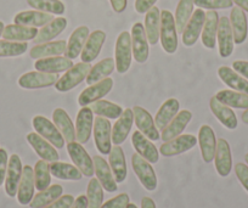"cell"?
I'll return each mask as SVG.
<instances>
[{"label": "cell", "mask_w": 248, "mask_h": 208, "mask_svg": "<svg viewBox=\"0 0 248 208\" xmlns=\"http://www.w3.org/2000/svg\"><path fill=\"white\" fill-rule=\"evenodd\" d=\"M161 45L167 54H174L178 49V31L173 14L168 10L161 13V30H159Z\"/></svg>", "instance_id": "6da1fadb"}, {"label": "cell", "mask_w": 248, "mask_h": 208, "mask_svg": "<svg viewBox=\"0 0 248 208\" xmlns=\"http://www.w3.org/2000/svg\"><path fill=\"white\" fill-rule=\"evenodd\" d=\"M133 49H132V35L129 32H122L118 35L114 48V62H116L117 72L123 75L128 72L132 66Z\"/></svg>", "instance_id": "7a4b0ae2"}, {"label": "cell", "mask_w": 248, "mask_h": 208, "mask_svg": "<svg viewBox=\"0 0 248 208\" xmlns=\"http://www.w3.org/2000/svg\"><path fill=\"white\" fill-rule=\"evenodd\" d=\"M92 67L93 66L89 62H79L77 64H73L65 75L62 76L61 78H59V80L55 84L57 92L66 93L75 89L83 80H85Z\"/></svg>", "instance_id": "3957f363"}, {"label": "cell", "mask_w": 248, "mask_h": 208, "mask_svg": "<svg viewBox=\"0 0 248 208\" xmlns=\"http://www.w3.org/2000/svg\"><path fill=\"white\" fill-rule=\"evenodd\" d=\"M33 128L35 129V133L39 134L40 136L47 140L50 144L56 149H63L65 146V139L60 133L55 123H52L50 119L44 116H35L32 121Z\"/></svg>", "instance_id": "277c9868"}, {"label": "cell", "mask_w": 248, "mask_h": 208, "mask_svg": "<svg viewBox=\"0 0 248 208\" xmlns=\"http://www.w3.org/2000/svg\"><path fill=\"white\" fill-rule=\"evenodd\" d=\"M133 171L137 174L138 179L141 185L147 191H155L157 189V176L154 167L149 161L140 156L139 154H134L132 156Z\"/></svg>", "instance_id": "5b68a950"}, {"label": "cell", "mask_w": 248, "mask_h": 208, "mask_svg": "<svg viewBox=\"0 0 248 208\" xmlns=\"http://www.w3.org/2000/svg\"><path fill=\"white\" fill-rule=\"evenodd\" d=\"M94 140L101 155H108L112 149V127L108 119L97 116L94 122Z\"/></svg>", "instance_id": "8992f818"}, {"label": "cell", "mask_w": 248, "mask_h": 208, "mask_svg": "<svg viewBox=\"0 0 248 208\" xmlns=\"http://www.w3.org/2000/svg\"><path fill=\"white\" fill-rule=\"evenodd\" d=\"M196 144V136L191 135V134H181V135L162 144L161 147H159V154L163 155L164 157L178 156V155H181L184 152H187L194 149Z\"/></svg>", "instance_id": "52a82bcc"}, {"label": "cell", "mask_w": 248, "mask_h": 208, "mask_svg": "<svg viewBox=\"0 0 248 208\" xmlns=\"http://www.w3.org/2000/svg\"><path fill=\"white\" fill-rule=\"evenodd\" d=\"M57 80H59V75L33 71V72H27L18 78V85L23 89L34 90L51 87L56 84Z\"/></svg>", "instance_id": "ba28073f"}, {"label": "cell", "mask_w": 248, "mask_h": 208, "mask_svg": "<svg viewBox=\"0 0 248 208\" xmlns=\"http://www.w3.org/2000/svg\"><path fill=\"white\" fill-rule=\"evenodd\" d=\"M67 151L70 155L71 160L75 163V166L82 172L83 176H93L95 173L94 168V161H93L92 157L89 156L87 151H85L84 147L82 146V144L77 142L68 143L67 145Z\"/></svg>", "instance_id": "9c48e42d"}, {"label": "cell", "mask_w": 248, "mask_h": 208, "mask_svg": "<svg viewBox=\"0 0 248 208\" xmlns=\"http://www.w3.org/2000/svg\"><path fill=\"white\" fill-rule=\"evenodd\" d=\"M132 49L135 61L145 64L149 59V40L145 33L144 25L140 22L134 23L132 27Z\"/></svg>", "instance_id": "30bf717a"}, {"label": "cell", "mask_w": 248, "mask_h": 208, "mask_svg": "<svg viewBox=\"0 0 248 208\" xmlns=\"http://www.w3.org/2000/svg\"><path fill=\"white\" fill-rule=\"evenodd\" d=\"M113 88V80L112 78H105L95 84L89 85L85 90L80 93L78 97V104L82 107L92 105L93 102L99 101L102 97L106 96Z\"/></svg>", "instance_id": "8fae6325"}, {"label": "cell", "mask_w": 248, "mask_h": 208, "mask_svg": "<svg viewBox=\"0 0 248 208\" xmlns=\"http://www.w3.org/2000/svg\"><path fill=\"white\" fill-rule=\"evenodd\" d=\"M204 21H206V13L203 9H197L194 11L191 18L183 31V43L185 47H192L196 44L203 30Z\"/></svg>", "instance_id": "7c38bea8"}, {"label": "cell", "mask_w": 248, "mask_h": 208, "mask_svg": "<svg viewBox=\"0 0 248 208\" xmlns=\"http://www.w3.org/2000/svg\"><path fill=\"white\" fill-rule=\"evenodd\" d=\"M133 113H134V121L138 129L147 139H150L151 142H157V140L161 139L159 130L157 129L156 124H155V119L152 118V116L147 110H145L141 106H134Z\"/></svg>", "instance_id": "4fadbf2b"}, {"label": "cell", "mask_w": 248, "mask_h": 208, "mask_svg": "<svg viewBox=\"0 0 248 208\" xmlns=\"http://www.w3.org/2000/svg\"><path fill=\"white\" fill-rule=\"evenodd\" d=\"M94 128V112L88 106L82 107L76 119V142L87 144Z\"/></svg>", "instance_id": "5bb4252c"}, {"label": "cell", "mask_w": 248, "mask_h": 208, "mask_svg": "<svg viewBox=\"0 0 248 208\" xmlns=\"http://www.w3.org/2000/svg\"><path fill=\"white\" fill-rule=\"evenodd\" d=\"M23 166L18 155L14 154L9 157L8 171L5 176V192L9 197H15L17 195L18 184L22 176Z\"/></svg>", "instance_id": "9a60e30c"}, {"label": "cell", "mask_w": 248, "mask_h": 208, "mask_svg": "<svg viewBox=\"0 0 248 208\" xmlns=\"http://www.w3.org/2000/svg\"><path fill=\"white\" fill-rule=\"evenodd\" d=\"M214 164L217 173L223 178H226L232 169V155L229 143L225 139L220 138L217 140V150L214 155Z\"/></svg>", "instance_id": "2e32d148"}, {"label": "cell", "mask_w": 248, "mask_h": 208, "mask_svg": "<svg viewBox=\"0 0 248 208\" xmlns=\"http://www.w3.org/2000/svg\"><path fill=\"white\" fill-rule=\"evenodd\" d=\"M217 40H218L219 47V55L224 59L230 56L233 51V34L231 30L230 20L225 16L219 18L218 25V33H217Z\"/></svg>", "instance_id": "e0dca14e"}, {"label": "cell", "mask_w": 248, "mask_h": 208, "mask_svg": "<svg viewBox=\"0 0 248 208\" xmlns=\"http://www.w3.org/2000/svg\"><path fill=\"white\" fill-rule=\"evenodd\" d=\"M132 144L137 154L144 157L150 163H157L159 159V151L155 146L154 143L147 139L140 130H135L132 135Z\"/></svg>", "instance_id": "ac0fdd59"}, {"label": "cell", "mask_w": 248, "mask_h": 208, "mask_svg": "<svg viewBox=\"0 0 248 208\" xmlns=\"http://www.w3.org/2000/svg\"><path fill=\"white\" fill-rule=\"evenodd\" d=\"M35 183H34V171L31 166H25L22 171L20 184L17 189V201L20 205L27 206L34 197Z\"/></svg>", "instance_id": "d6986e66"}, {"label": "cell", "mask_w": 248, "mask_h": 208, "mask_svg": "<svg viewBox=\"0 0 248 208\" xmlns=\"http://www.w3.org/2000/svg\"><path fill=\"white\" fill-rule=\"evenodd\" d=\"M27 142L30 143V145L35 151V154L42 160L50 162V163L55 161H59L60 155L56 151V147L52 146L47 140H45L38 133L27 134Z\"/></svg>", "instance_id": "ffe728a7"}, {"label": "cell", "mask_w": 248, "mask_h": 208, "mask_svg": "<svg viewBox=\"0 0 248 208\" xmlns=\"http://www.w3.org/2000/svg\"><path fill=\"white\" fill-rule=\"evenodd\" d=\"M73 66V61L66 56H52L39 59L34 62V68L39 72L54 73L59 75L61 72H67Z\"/></svg>", "instance_id": "44dd1931"}, {"label": "cell", "mask_w": 248, "mask_h": 208, "mask_svg": "<svg viewBox=\"0 0 248 208\" xmlns=\"http://www.w3.org/2000/svg\"><path fill=\"white\" fill-rule=\"evenodd\" d=\"M197 142L200 144V149H201V155L203 161L206 163H211L214 160V155H216L217 150V138L213 129L209 126H207V124L202 126L199 130Z\"/></svg>", "instance_id": "7402d4cb"}, {"label": "cell", "mask_w": 248, "mask_h": 208, "mask_svg": "<svg viewBox=\"0 0 248 208\" xmlns=\"http://www.w3.org/2000/svg\"><path fill=\"white\" fill-rule=\"evenodd\" d=\"M192 119V113L189 110H181L178 112L175 117L170 121V123L162 130L161 139L164 143L169 142L171 139L176 138V136L181 135L187 124Z\"/></svg>", "instance_id": "603a6c76"}, {"label": "cell", "mask_w": 248, "mask_h": 208, "mask_svg": "<svg viewBox=\"0 0 248 208\" xmlns=\"http://www.w3.org/2000/svg\"><path fill=\"white\" fill-rule=\"evenodd\" d=\"M133 123H134L133 109H125L112 128V143L114 145H121L122 143L125 142V139L132 130Z\"/></svg>", "instance_id": "cb8c5ba5"}, {"label": "cell", "mask_w": 248, "mask_h": 208, "mask_svg": "<svg viewBox=\"0 0 248 208\" xmlns=\"http://www.w3.org/2000/svg\"><path fill=\"white\" fill-rule=\"evenodd\" d=\"M230 25L233 34L235 44H242L246 42L248 35V23L245 11L238 6H233L230 14Z\"/></svg>", "instance_id": "d4e9b609"}, {"label": "cell", "mask_w": 248, "mask_h": 208, "mask_svg": "<svg viewBox=\"0 0 248 208\" xmlns=\"http://www.w3.org/2000/svg\"><path fill=\"white\" fill-rule=\"evenodd\" d=\"M94 161V168L95 174H96V179L100 181L102 188L107 191V192H114L117 191L118 186H117V181L114 179L113 173L111 171L109 164L105 161L104 157L95 156L93 159Z\"/></svg>", "instance_id": "484cf974"}, {"label": "cell", "mask_w": 248, "mask_h": 208, "mask_svg": "<svg viewBox=\"0 0 248 208\" xmlns=\"http://www.w3.org/2000/svg\"><path fill=\"white\" fill-rule=\"evenodd\" d=\"M106 40V33L104 31H94L89 34L87 42H85L84 48L80 54V59L83 62H92L99 56L100 51H101L102 47Z\"/></svg>", "instance_id": "4316f807"}, {"label": "cell", "mask_w": 248, "mask_h": 208, "mask_svg": "<svg viewBox=\"0 0 248 208\" xmlns=\"http://www.w3.org/2000/svg\"><path fill=\"white\" fill-rule=\"evenodd\" d=\"M209 107H211L212 112H213L214 116L217 117V119H218L225 128L230 129V130H233V129L237 128V117H236L235 112L231 110V107L221 104L216 96L212 97L211 101H209Z\"/></svg>", "instance_id": "83f0119b"}, {"label": "cell", "mask_w": 248, "mask_h": 208, "mask_svg": "<svg viewBox=\"0 0 248 208\" xmlns=\"http://www.w3.org/2000/svg\"><path fill=\"white\" fill-rule=\"evenodd\" d=\"M54 20V15L38 10L21 11L14 17V22L16 25L28 26V27H43Z\"/></svg>", "instance_id": "f1b7e54d"}, {"label": "cell", "mask_w": 248, "mask_h": 208, "mask_svg": "<svg viewBox=\"0 0 248 208\" xmlns=\"http://www.w3.org/2000/svg\"><path fill=\"white\" fill-rule=\"evenodd\" d=\"M89 34V28L87 26H80V27L76 28L72 34H71L70 39H68L65 56L71 60L77 59L82 54V50L84 48Z\"/></svg>", "instance_id": "f546056e"}, {"label": "cell", "mask_w": 248, "mask_h": 208, "mask_svg": "<svg viewBox=\"0 0 248 208\" xmlns=\"http://www.w3.org/2000/svg\"><path fill=\"white\" fill-rule=\"evenodd\" d=\"M108 156V164L111 167L114 179H116L117 183H123L127 179L128 174L127 162H125L123 149L119 145H116L111 149Z\"/></svg>", "instance_id": "4dcf8cb0"}, {"label": "cell", "mask_w": 248, "mask_h": 208, "mask_svg": "<svg viewBox=\"0 0 248 208\" xmlns=\"http://www.w3.org/2000/svg\"><path fill=\"white\" fill-rule=\"evenodd\" d=\"M66 48H67V43L65 40L43 43V44H37L31 49L30 56L34 60L52 56H61L62 54H65Z\"/></svg>", "instance_id": "1f68e13d"}, {"label": "cell", "mask_w": 248, "mask_h": 208, "mask_svg": "<svg viewBox=\"0 0 248 208\" xmlns=\"http://www.w3.org/2000/svg\"><path fill=\"white\" fill-rule=\"evenodd\" d=\"M218 76L224 84L228 85L230 89L236 92L245 93L248 95V80L238 75L235 69L228 66H221L218 68Z\"/></svg>", "instance_id": "d6a6232c"}, {"label": "cell", "mask_w": 248, "mask_h": 208, "mask_svg": "<svg viewBox=\"0 0 248 208\" xmlns=\"http://www.w3.org/2000/svg\"><path fill=\"white\" fill-rule=\"evenodd\" d=\"M67 27V20L65 17H56L49 22L47 25L43 26L42 30L38 31L37 37L34 38L35 44H43V43L51 42L52 39L61 34Z\"/></svg>", "instance_id": "836d02e7"}, {"label": "cell", "mask_w": 248, "mask_h": 208, "mask_svg": "<svg viewBox=\"0 0 248 208\" xmlns=\"http://www.w3.org/2000/svg\"><path fill=\"white\" fill-rule=\"evenodd\" d=\"M219 15L216 10H209L206 13L203 30H202V44L207 49H214L217 43V33H218Z\"/></svg>", "instance_id": "e575fe53"}, {"label": "cell", "mask_w": 248, "mask_h": 208, "mask_svg": "<svg viewBox=\"0 0 248 208\" xmlns=\"http://www.w3.org/2000/svg\"><path fill=\"white\" fill-rule=\"evenodd\" d=\"M37 34V28L14 23V25L5 26L3 38L5 40H11V42H28V40H34Z\"/></svg>", "instance_id": "d590c367"}, {"label": "cell", "mask_w": 248, "mask_h": 208, "mask_svg": "<svg viewBox=\"0 0 248 208\" xmlns=\"http://www.w3.org/2000/svg\"><path fill=\"white\" fill-rule=\"evenodd\" d=\"M179 109H180V104L176 99L171 97L168 99L166 102H163L159 110L157 111L156 116H155V124H156L158 130H163L171 119L178 114Z\"/></svg>", "instance_id": "8d00e7d4"}, {"label": "cell", "mask_w": 248, "mask_h": 208, "mask_svg": "<svg viewBox=\"0 0 248 208\" xmlns=\"http://www.w3.org/2000/svg\"><path fill=\"white\" fill-rule=\"evenodd\" d=\"M52 119H54L55 126L62 134L65 142L72 143L76 142V128L71 121L70 116L63 109H56L52 112Z\"/></svg>", "instance_id": "74e56055"}, {"label": "cell", "mask_w": 248, "mask_h": 208, "mask_svg": "<svg viewBox=\"0 0 248 208\" xmlns=\"http://www.w3.org/2000/svg\"><path fill=\"white\" fill-rule=\"evenodd\" d=\"M145 33L147 40L151 45H156L159 40V30H161V11L154 6L150 9L145 16Z\"/></svg>", "instance_id": "f35d334b"}, {"label": "cell", "mask_w": 248, "mask_h": 208, "mask_svg": "<svg viewBox=\"0 0 248 208\" xmlns=\"http://www.w3.org/2000/svg\"><path fill=\"white\" fill-rule=\"evenodd\" d=\"M114 68H116V62H114V60L112 57H107V59L101 60L95 66L92 67L89 75L85 78V82L89 85L95 84V83L108 77L113 72Z\"/></svg>", "instance_id": "ab89813d"}, {"label": "cell", "mask_w": 248, "mask_h": 208, "mask_svg": "<svg viewBox=\"0 0 248 208\" xmlns=\"http://www.w3.org/2000/svg\"><path fill=\"white\" fill-rule=\"evenodd\" d=\"M50 172L51 176L61 180H75L78 181L83 178V174L76 166L65 162L55 161L50 163Z\"/></svg>", "instance_id": "60d3db41"}, {"label": "cell", "mask_w": 248, "mask_h": 208, "mask_svg": "<svg viewBox=\"0 0 248 208\" xmlns=\"http://www.w3.org/2000/svg\"><path fill=\"white\" fill-rule=\"evenodd\" d=\"M216 97L221 104L226 105L231 109H248V95L245 93L236 92V90H220L217 93Z\"/></svg>", "instance_id": "b9f144b4"}, {"label": "cell", "mask_w": 248, "mask_h": 208, "mask_svg": "<svg viewBox=\"0 0 248 208\" xmlns=\"http://www.w3.org/2000/svg\"><path fill=\"white\" fill-rule=\"evenodd\" d=\"M63 192V188L59 184H54V185H50L49 188L45 189V190L39 191L37 195H34L33 200L31 201L30 207L31 208H44L46 206H49L50 203H52L54 201H56L60 196Z\"/></svg>", "instance_id": "7bdbcfd3"}, {"label": "cell", "mask_w": 248, "mask_h": 208, "mask_svg": "<svg viewBox=\"0 0 248 208\" xmlns=\"http://www.w3.org/2000/svg\"><path fill=\"white\" fill-rule=\"evenodd\" d=\"M194 0H180L179 1L178 6H176L175 16H174L178 33H183L184 28L187 25L192 14H194Z\"/></svg>", "instance_id": "ee69618b"}, {"label": "cell", "mask_w": 248, "mask_h": 208, "mask_svg": "<svg viewBox=\"0 0 248 208\" xmlns=\"http://www.w3.org/2000/svg\"><path fill=\"white\" fill-rule=\"evenodd\" d=\"M92 111L97 116L105 117L108 119H117L123 113V109L114 102L107 101V100H99L92 104Z\"/></svg>", "instance_id": "f6af8a7d"}, {"label": "cell", "mask_w": 248, "mask_h": 208, "mask_svg": "<svg viewBox=\"0 0 248 208\" xmlns=\"http://www.w3.org/2000/svg\"><path fill=\"white\" fill-rule=\"evenodd\" d=\"M34 183L35 189L38 191H43L47 189L51 184V172H50V164L44 160H39L35 163L34 168Z\"/></svg>", "instance_id": "bcb514c9"}, {"label": "cell", "mask_w": 248, "mask_h": 208, "mask_svg": "<svg viewBox=\"0 0 248 208\" xmlns=\"http://www.w3.org/2000/svg\"><path fill=\"white\" fill-rule=\"evenodd\" d=\"M27 4L34 10L51 15H63L66 11L65 4L61 0H27Z\"/></svg>", "instance_id": "7dc6e473"}, {"label": "cell", "mask_w": 248, "mask_h": 208, "mask_svg": "<svg viewBox=\"0 0 248 208\" xmlns=\"http://www.w3.org/2000/svg\"><path fill=\"white\" fill-rule=\"evenodd\" d=\"M88 208H101L104 202V188L96 178L90 179L87 189Z\"/></svg>", "instance_id": "c3c4849f"}, {"label": "cell", "mask_w": 248, "mask_h": 208, "mask_svg": "<svg viewBox=\"0 0 248 208\" xmlns=\"http://www.w3.org/2000/svg\"><path fill=\"white\" fill-rule=\"evenodd\" d=\"M28 49L27 42L0 40V57H16L25 54Z\"/></svg>", "instance_id": "681fc988"}, {"label": "cell", "mask_w": 248, "mask_h": 208, "mask_svg": "<svg viewBox=\"0 0 248 208\" xmlns=\"http://www.w3.org/2000/svg\"><path fill=\"white\" fill-rule=\"evenodd\" d=\"M194 4L200 9H208V10L229 9L233 5L232 0H194Z\"/></svg>", "instance_id": "f907efd6"}, {"label": "cell", "mask_w": 248, "mask_h": 208, "mask_svg": "<svg viewBox=\"0 0 248 208\" xmlns=\"http://www.w3.org/2000/svg\"><path fill=\"white\" fill-rule=\"evenodd\" d=\"M129 200L130 198L128 193H119L116 197L102 203L101 208H127V206L129 205Z\"/></svg>", "instance_id": "816d5d0a"}, {"label": "cell", "mask_w": 248, "mask_h": 208, "mask_svg": "<svg viewBox=\"0 0 248 208\" xmlns=\"http://www.w3.org/2000/svg\"><path fill=\"white\" fill-rule=\"evenodd\" d=\"M235 174L237 176L238 181L242 184L245 190L248 192V166L245 163H236Z\"/></svg>", "instance_id": "f5cc1de1"}, {"label": "cell", "mask_w": 248, "mask_h": 208, "mask_svg": "<svg viewBox=\"0 0 248 208\" xmlns=\"http://www.w3.org/2000/svg\"><path fill=\"white\" fill-rule=\"evenodd\" d=\"M76 198L72 195H61L56 201L44 208H71Z\"/></svg>", "instance_id": "db71d44e"}, {"label": "cell", "mask_w": 248, "mask_h": 208, "mask_svg": "<svg viewBox=\"0 0 248 208\" xmlns=\"http://www.w3.org/2000/svg\"><path fill=\"white\" fill-rule=\"evenodd\" d=\"M9 156L5 149H0V186L5 183L6 171H8Z\"/></svg>", "instance_id": "11a10c76"}, {"label": "cell", "mask_w": 248, "mask_h": 208, "mask_svg": "<svg viewBox=\"0 0 248 208\" xmlns=\"http://www.w3.org/2000/svg\"><path fill=\"white\" fill-rule=\"evenodd\" d=\"M157 0H135V10L139 14H146L151 8H154Z\"/></svg>", "instance_id": "9f6ffc18"}, {"label": "cell", "mask_w": 248, "mask_h": 208, "mask_svg": "<svg viewBox=\"0 0 248 208\" xmlns=\"http://www.w3.org/2000/svg\"><path fill=\"white\" fill-rule=\"evenodd\" d=\"M232 68L235 69L238 75H241L243 78H246L248 80V61H245V60H236L232 64Z\"/></svg>", "instance_id": "6f0895ef"}, {"label": "cell", "mask_w": 248, "mask_h": 208, "mask_svg": "<svg viewBox=\"0 0 248 208\" xmlns=\"http://www.w3.org/2000/svg\"><path fill=\"white\" fill-rule=\"evenodd\" d=\"M109 3H111L112 9L114 10V13L121 14L123 13L125 9H127V0H109Z\"/></svg>", "instance_id": "680465c9"}, {"label": "cell", "mask_w": 248, "mask_h": 208, "mask_svg": "<svg viewBox=\"0 0 248 208\" xmlns=\"http://www.w3.org/2000/svg\"><path fill=\"white\" fill-rule=\"evenodd\" d=\"M71 208H88V198L85 195H79L73 202Z\"/></svg>", "instance_id": "91938a15"}, {"label": "cell", "mask_w": 248, "mask_h": 208, "mask_svg": "<svg viewBox=\"0 0 248 208\" xmlns=\"http://www.w3.org/2000/svg\"><path fill=\"white\" fill-rule=\"evenodd\" d=\"M141 208H156V203L151 197H142Z\"/></svg>", "instance_id": "94428289"}, {"label": "cell", "mask_w": 248, "mask_h": 208, "mask_svg": "<svg viewBox=\"0 0 248 208\" xmlns=\"http://www.w3.org/2000/svg\"><path fill=\"white\" fill-rule=\"evenodd\" d=\"M232 3L236 4V6L242 9L243 11L248 13V0H232Z\"/></svg>", "instance_id": "6125c7cd"}, {"label": "cell", "mask_w": 248, "mask_h": 208, "mask_svg": "<svg viewBox=\"0 0 248 208\" xmlns=\"http://www.w3.org/2000/svg\"><path fill=\"white\" fill-rule=\"evenodd\" d=\"M241 119H242V122H243V123L248 124V109L246 110L245 112H243V113H242V116H241Z\"/></svg>", "instance_id": "be15d7a7"}, {"label": "cell", "mask_w": 248, "mask_h": 208, "mask_svg": "<svg viewBox=\"0 0 248 208\" xmlns=\"http://www.w3.org/2000/svg\"><path fill=\"white\" fill-rule=\"evenodd\" d=\"M4 28H5V25H4L3 21H0V37H3Z\"/></svg>", "instance_id": "e7e4bbea"}, {"label": "cell", "mask_w": 248, "mask_h": 208, "mask_svg": "<svg viewBox=\"0 0 248 208\" xmlns=\"http://www.w3.org/2000/svg\"><path fill=\"white\" fill-rule=\"evenodd\" d=\"M127 208H138V207L134 205V203H130V202H129V205L127 206Z\"/></svg>", "instance_id": "03108f58"}, {"label": "cell", "mask_w": 248, "mask_h": 208, "mask_svg": "<svg viewBox=\"0 0 248 208\" xmlns=\"http://www.w3.org/2000/svg\"><path fill=\"white\" fill-rule=\"evenodd\" d=\"M245 160H246V163H247V166H248V154H246Z\"/></svg>", "instance_id": "003e7915"}]
</instances>
